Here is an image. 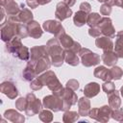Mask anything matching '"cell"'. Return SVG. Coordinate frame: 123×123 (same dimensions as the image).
<instances>
[{"label":"cell","instance_id":"bcb514c9","mask_svg":"<svg viewBox=\"0 0 123 123\" xmlns=\"http://www.w3.org/2000/svg\"><path fill=\"white\" fill-rule=\"evenodd\" d=\"M52 0H37V2H38V5L39 6H43V5H46V4H48V3H50Z\"/></svg>","mask_w":123,"mask_h":123},{"label":"cell","instance_id":"cb8c5ba5","mask_svg":"<svg viewBox=\"0 0 123 123\" xmlns=\"http://www.w3.org/2000/svg\"><path fill=\"white\" fill-rule=\"evenodd\" d=\"M64 62L71 66H77L80 62L77 53L71 49H64Z\"/></svg>","mask_w":123,"mask_h":123},{"label":"cell","instance_id":"e0dca14e","mask_svg":"<svg viewBox=\"0 0 123 123\" xmlns=\"http://www.w3.org/2000/svg\"><path fill=\"white\" fill-rule=\"evenodd\" d=\"M27 28H28L29 37H31L32 38L37 39L43 35V30H42L41 26L38 24V22H37L35 20L30 21L27 24Z\"/></svg>","mask_w":123,"mask_h":123},{"label":"cell","instance_id":"5b68a950","mask_svg":"<svg viewBox=\"0 0 123 123\" xmlns=\"http://www.w3.org/2000/svg\"><path fill=\"white\" fill-rule=\"evenodd\" d=\"M27 99V108L25 110V113L28 116H34L37 113L40 112L42 109V102L37 98V96L33 93L30 92L26 95Z\"/></svg>","mask_w":123,"mask_h":123},{"label":"cell","instance_id":"74e56055","mask_svg":"<svg viewBox=\"0 0 123 123\" xmlns=\"http://www.w3.org/2000/svg\"><path fill=\"white\" fill-rule=\"evenodd\" d=\"M111 116L114 120L123 122V110H121V109H112Z\"/></svg>","mask_w":123,"mask_h":123},{"label":"cell","instance_id":"ab89813d","mask_svg":"<svg viewBox=\"0 0 123 123\" xmlns=\"http://www.w3.org/2000/svg\"><path fill=\"white\" fill-rule=\"evenodd\" d=\"M65 86H66V87H69V88H71V89H73L74 91H76V90L79 88L80 85H79V82H78L77 80H75V79H70L69 81L66 82Z\"/></svg>","mask_w":123,"mask_h":123},{"label":"cell","instance_id":"d4e9b609","mask_svg":"<svg viewBox=\"0 0 123 123\" xmlns=\"http://www.w3.org/2000/svg\"><path fill=\"white\" fill-rule=\"evenodd\" d=\"M87 16H88V13L87 12L79 10L78 12H75V14L73 16V23H74V25L77 26V27L84 26L85 24H86Z\"/></svg>","mask_w":123,"mask_h":123},{"label":"cell","instance_id":"8992f818","mask_svg":"<svg viewBox=\"0 0 123 123\" xmlns=\"http://www.w3.org/2000/svg\"><path fill=\"white\" fill-rule=\"evenodd\" d=\"M111 110L112 109L108 105H105L101 108H93L90 109L88 116L99 122H108L111 117Z\"/></svg>","mask_w":123,"mask_h":123},{"label":"cell","instance_id":"484cf974","mask_svg":"<svg viewBox=\"0 0 123 123\" xmlns=\"http://www.w3.org/2000/svg\"><path fill=\"white\" fill-rule=\"evenodd\" d=\"M120 92L116 89L112 91L111 93L108 94V100H109V106L111 109H119L121 106V99L119 96Z\"/></svg>","mask_w":123,"mask_h":123},{"label":"cell","instance_id":"60d3db41","mask_svg":"<svg viewBox=\"0 0 123 123\" xmlns=\"http://www.w3.org/2000/svg\"><path fill=\"white\" fill-rule=\"evenodd\" d=\"M88 35L92 37H98L100 36H102L101 34V31L100 29L98 28V26H95V27H91L88 29Z\"/></svg>","mask_w":123,"mask_h":123},{"label":"cell","instance_id":"f546056e","mask_svg":"<svg viewBox=\"0 0 123 123\" xmlns=\"http://www.w3.org/2000/svg\"><path fill=\"white\" fill-rule=\"evenodd\" d=\"M80 113L77 111H66L63 113L62 116V121L65 123H71V122H75L79 119L80 117Z\"/></svg>","mask_w":123,"mask_h":123},{"label":"cell","instance_id":"f35d334b","mask_svg":"<svg viewBox=\"0 0 123 123\" xmlns=\"http://www.w3.org/2000/svg\"><path fill=\"white\" fill-rule=\"evenodd\" d=\"M100 13L102 15H105V16H109L111 13V6L106 4V3H103L100 7Z\"/></svg>","mask_w":123,"mask_h":123},{"label":"cell","instance_id":"ffe728a7","mask_svg":"<svg viewBox=\"0 0 123 123\" xmlns=\"http://www.w3.org/2000/svg\"><path fill=\"white\" fill-rule=\"evenodd\" d=\"M93 75L94 77L103 80L104 82L106 81H111V70L109 68H107L104 65H100L97 66L94 71H93Z\"/></svg>","mask_w":123,"mask_h":123},{"label":"cell","instance_id":"f6af8a7d","mask_svg":"<svg viewBox=\"0 0 123 123\" xmlns=\"http://www.w3.org/2000/svg\"><path fill=\"white\" fill-rule=\"evenodd\" d=\"M64 3H66L69 7H72V6H74L75 5V3H76V0H62Z\"/></svg>","mask_w":123,"mask_h":123},{"label":"cell","instance_id":"3957f363","mask_svg":"<svg viewBox=\"0 0 123 123\" xmlns=\"http://www.w3.org/2000/svg\"><path fill=\"white\" fill-rule=\"evenodd\" d=\"M39 79L42 81L44 86H47V87L53 92V94H56L58 96H61L62 92V86L59 79L57 78L56 74L52 70H46L44 73L40 74Z\"/></svg>","mask_w":123,"mask_h":123},{"label":"cell","instance_id":"7a4b0ae2","mask_svg":"<svg viewBox=\"0 0 123 123\" xmlns=\"http://www.w3.org/2000/svg\"><path fill=\"white\" fill-rule=\"evenodd\" d=\"M6 50L21 61L30 60V49L22 44L21 38L17 36L6 42Z\"/></svg>","mask_w":123,"mask_h":123},{"label":"cell","instance_id":"277c9868","mask_svg":"<svg viewBox=\"0 0 123 123\" xmlns=\"http://www.w3.org/2000/svg\"><path fill=\"white\" fill-rule=\"evenodd\" d=\"M79 56L81 58V62L86 67H90L97 65L100 62V56L88 48H81L79 51Z\"/></svg>","mask_w":123,"mask_h":123},{"label":"cell","instance_id":"52a82bcc","mask_svg":"<svg viewBox=\"0 0 123 123\" xmlns=\"http://www.w3.org/2000/svg\"><path fill=\"white\" fill-rule=\"evenodd\" d=\"M42 105L44 108L53 111H60L63 109V99L56 94L47 95L42 99Z\"/></svg>","mask_w":123,"mask_h":123},{"label":"cell","instance_id":"4316f807","mask_svg":"<svg viewBox=\"0 0 123 123\" xmlns=\"http://www.w3.org/2000/svg\"><path fill=\"white\" fill-rule=\"evenodd\" d=\"M115 43H114V52L116 53V55L118 56V58H122L123 59V30L119 31L116 34L115 37Z\"/></svg>","mask_w":123,"mask_h":123},{"label":"cell","instance_id":"4dcf8cb0","mask_svg":"<svg viewBox=\"0 0 123 123\" xmlns=\"http://www.w3.org/2000/svg\"><path fill=\"white\" fill-rule=\"evenodd\" d=\"M101 19H102V16L100 15V13H98V12H89L88 16H87L86 24L89 26V28L95 27L99 24Z\"/></svg>","mask_w":123,"mask_h":123},{"label":"cell","instance_id":"e575fe53","mask_svg":"<svg viewBox=\"0 0 123 123\" xmlns=\"http://www.w3.org/2000/svg\"><path fill=\"white\" fill-rule=\"evenodd\" d=\"M102 89L104 90V92L108 95L110 93H111L112 91L115 90V85L113 82L111 81H106L104 82V84L102 85Z\"/></svg>","mask_w":123,"mask_h":123},{"label":"cell","instance_id":"b9f144b4","mask_svg":"<svg viewBox=\"0 0 123 123\" xmlns=\"http://www.w3.org/2000/svg\"><path fill=\"white\" fill-rule=\"evenodd\" d=\"M79 8H80L81 11H84V12H87V13H89V12H91V6H90V4L87 3V2H83V3H81Z\"/></svg>","mask_w":123,"mask_h":123},{"label":"cell","instance_id":"5bb4252c","mask_svg":"<svg viewBox=\"0 0 123 123\" xmlns=\"http://www.w3.org/2000/svg\"><path fill=\"white\" fill-rule=\"evenodd\" d=\"M0 90L3 94H5L10 99H15L18 96V90L15 85L11 81L3 82L0 86Z\"/></svg>","mask_w":123,"mask_h":123},{"label":"cell","instance_id":"30bf717a","mask_svg":"<svg viewBox=\"0 0 123 123\" xmlns=\"http://www.w3.org/2000/svg\"><path fill=\"white\" fill-rule=\"evenodd\" d=\"M97 26L100 29L102 36H106V37H109L111 38L115 37V29L112 25L111 19L109 16L102 17V19L100 20V22Z\"/></svg>","mask_w":123,"mask_h":123},{"label":"cell","instance_id":"7bdbcfd3","mask_svg":"<svg viewBox=\"0 0 123 123\" xmlns=\"http://www.w3.org/2000/svg\"><path fill=\"white\" fill-rule=\"evenodd\" d=\"M26 3L31 9H36V8H37L39 6L37 0H26Z\"/></svg>","mask_w":123,"mask_h":123},{"label":"cell","instance_id":"2e32d148","mask_svg":"<svg viewBox=\"0 0 123 123\" xmlns=\"http://www.w3.org/2000/svg\"><path fill=\"white\" fill-rule=\"evenodd\" d=\"M95 45L96 47H98L99 49H102L103 51H111V50H113V47H114V44L111 38L106 36H100L96 37Z\"/></svg>","mask_w":123,"mask_h":123},{"label":"cell","instance_id":"d6a6232c","mask_svg":"<svg viewBox=\"0 0 123 123\" xmlns=\"http://www.w3.org/2000/svg\"><path fill=\"white\" fill-rule=\"evenodd\" d=\"M16 36L19 37L20 38H25V37H29L27 24H24V23H19L18 24L17 30H16Z\"/></svg>","mask_w":123,"mask_h":123},{"label":"cell","instance_id":"7c38bea8","mask_svg":"<svg viewBox=\"0 0 123 123\" xmlns=\"http://www.w3.org/2000/svg\"><path fill=\"white\" fill-rule=\"evenodd\" d=\"M27 63L30 64V65H32V66L34 67V69H35L37 75L41 74L42 72L48 70V69L50 68V66L52 65L51 60H50V57H49V56H44V57L40 58L39 60H37V61L36 62H34V63H32V62H28Z\"/></svg>","mask_w":123,"mask_h":123},{"label":"cell","instance_id":"7402d4cb","mask_svg":"<svg viewBox=\"0 0 123 123\" xmlns=\"http://www.w3.org/2000/svg\"><path fill=\"white\" fill-rule=\"evenodd\" d=\"M100 92V85L96 82H90L86 85L84 88V94L87 98H92Z\"/></svg>","mask_w":123,"mask_h":123},{"label":"cell","instance_id":"7dc6e473","mask_svg":"<svg viewBox=\"0 0 123 123\" xmlns=\"http://www.w3.org/2000/svg\"><path fill=\"white\" fill-rule=\"evenodd\" d=\"M115 6H118L123 9V0H115Z\"/></svg>","mask_w":123,"mask_h":123},{"label":"cell","instance_id":"f1b7e54d","mask_svg":"<svg viewBox=\"0 0 123 123\" xmlns=\"http://www.w3.org/2000/svg\"><path fill=\"white\" fill-rule=\"evenodd\" d=\"M58 39L60 40V42H61L62 46L63 47V49H70V48L72 47L74 41H75V40H73V38H72L69 35H67L66 33L62 34Z\"/></svg>","mask_w":123,"mask_h":123},{"label":"cell","instance_id":"681fc988","mask_svg":"<svg viewBox=\"0 0 123 123\" xmlns=\"http://www.w3.org/2000/svg\"><path fill=\"white\" fill-rule=\"evenodd\" d=\"M98 2H101V3H107L108 2V0H97Z\"/></svg>","mask_w":123,"mask_h":123},{"label":"cell","instance_id":"4fadbf2b","mask_svg":"<svg viewBox=\"0 0 123 123\" xmlns=\"http://www.w3.org/2000/svg\"><path fill=\"white\" fill-rule=\"evenodd\" d=\"M44 56H49L47 46L46 45H36L30 49V60L27 62L34 63Z\"/></svg>","mask_w":123,"mask_h":123},{"label":"cell","instance_id":"44dd1931","mask_svg":"<svg viewBox=\"0 0 123 123\" xmlns=\"http://www.w3.org/2000/svg\"><path fill=\"white\" fill-rule=\"evenodd\" d=\"M4 117L12 122H14V123H23L25 121V117L21 113H19L18 111H16L15 110H12V109L5 111Z\"/></svg>","mask_w":123,"mask_h":123},{"label":"cell","instance_id":"83f0119b","mask_svg":"<svg viewBox=\"0 0 123 123\" xmlns=\"http://www.w3.org/2000/svg\"><path fill=\"white\" fill-rule=\"evenodd\" d=\"M36 77H37V73H36L34 67L27 63L26 67L24 68V70L22 72V79L24 81H26V82H31Z\"/></svg>","mask_w":123,"mask_h":123},{"label":"cell","instance_id":"d590c367","mask_svg":"<svg viewBox=\"0 0 123 123\" xmlns=\"http://www.w3.org/2000/svg\"><path fill=\"white\" fill-rule=\"evenodd\" d=\"M43 83H42V81L39 79V77H36L34 80H32L31 82H30V87H31V89H33V90H39V89H41L42 87H43Z\"/></svg>","mask_w":123,"mask_h":123},{"label":"cell","instance_id":"8d00e7d4","mask_svg":"<svg viewBox=\"0 0 123 123\" xmlns=\"http://www.w3.org/2000/svg\"><path fill=\"white\" fill-rule=\"evenodd\" d=\"M14 106H15V109L18 110L19 111H25L26 108H27V99H26V97H20V98H18L15 101Z\"/></svg>","mask_w":123,"mask_h":123},{"label":"cell","instance_id":"6da1fadb","mask_svg":"<svg viewBox=\"0 0 123 123\" xmlns=\"http://www.w3.org/2000/svg\"><path fill=\"white\" fill-rule=\"evenodd\" d=\"M48 55L51 60L52 65L60 67L64 62V49L57 37L49 39L46 43Z\"/></svg>","mask_w":123,"mask_h":123},{"label":"cell","instance_id":"9a60e30c","mask_svg":"<svg viewBox=\"0 0 123 123\" xmlns=\"http://www.w3.org/2000/svg\"><path fill=\"white\" fill-rule=\"evenodd\" d=\"M1 7H3L7 12V15H17L21 10V7L14 0H0Z\"/></svg>","mask_w":123,"mask_h":123},{"label":"cell","instance_id":"ba28073f","mask_svg":"<svg viewBox=\"0 0 123 123\" xmlns=\"http://www.w3.org/2000/svg\"><path fill=\"white\" fill-rule=\"evenodd\" d=\"M42 28L44 31H46L50 34H53L54 37L57 38H59L62 34L65 33L63 26L62 25L61 21H59V20H52V19L46 20L42 23Z\"/></svg>","mask_w":123,"mask_h":123},{"label":"cell","instance_id":"603a6c76","mask_svg":"<svg viewBox=\"0 0 123 123\" xmlns=\"http://www.w3.org/2000/svg\"><path fill=\"white\" fill-rule=\"evenodd\" d=\"M20 7H21V10H20L19 13L17 14V16H18L19 20L21 21V23L28 24V23H29L30 21H32L33 18H34L33 12H32L29 9L25 8V5H24V4H21Z\"/></svg>","mask_w":123,"mask_h":123},{"label":"cell","instance_id":"1f68e13d","mask_svg":"<svg viewBox=\"0 0 123 123\" xmlns=\"http://www.w3.org/2000/svg\"><path fill=\"white\" fill-rule=\"evenodd\" d=\"M39 115V119L43 122H51L53 120V113L51 111H49V109H46V110H41L40 112L38 113Z\"/></svg>","mask_w":123,"mask_h":123},{"label":"cell","instance_id":"8fae6325","mask_svg":"<svg viewBox=\"0 0 123 123\" xmlns=\"http://www.w3.org/2000/svg\"><path fill=\"white\" fill-rule=\"evenodd\" d=\"M72 14H73V12L66 3L62 1L57 4L56 11H55V17L59 21H63V20L69 18Z\"/></svg>","mask_w":123,"mask_h":123},{"label":"cell","instance_id":"ac0fdd59","mask_svg":"<svg viewBox=\"0 0 123 123\" xmlns=\"http://www.w3.org/2000/svg\"><path fill=\"white\" fill-rule=\"evenodd\" d=\"M118 56L116 55V53L113 50L111 51H104L103 54L101 55V60L104 62L105 65L107 66H114L116 65L117 62H118Z\"/></svg>","mask_w":123,"mask_h":123},{"label":"cell","instance_id":"836d02e7","mask_svg":"<svg viewBox=\"0 0 123 123\" xmlns=\"http://www.w3.org/2000/svg\"><path fill=\"white\" fill-rule=\"evenodd\" d=\"M111 80H120L123 77V70L119 67V66H112L111 69Z\"/></svg>","mask_w":123,"mask_h":123},{"label":"cell","instance_id":"c3c4849f","mask_svg":"<svg viewBox=\"0 0 123 123\" xmlns=\"http://www.w3.org/2000/svg\"><path fill=\"white\" fill-rule=\"evenodd\" d=\"M119 92H120V94H121V96L123 97V86H121V88H120V91H119Z\"/></svg>","mask_w":123,"mask_h":123},{"label":"cell","instance_id":"d6986e66","mask_svg":"<svg viewBox=\"0 0 123 123\" xmlns=\"http://www.w3.org/2000/svg\"><path fill=\"white\" fill-rule=\"evenodd\" d=\"M90 108V101L86 96H84L78 100V112L81 116H88Z\"/></svg>","mask_w":123,"mask_h":123},{"label":"cell","instance_id":"9c48e42d","mask_svg":"<svg viewBox=\"0 0 123 123\" xmlns=\"http://www.w3.org/2000/svg\"><path fill=\"white\" fill-rule=\"evenodd\" d=\"M61 97L63 99V111H69L70 107L77 104L78 103V96L77 94L74 92L73 89L69 88V87H63L62 92L61 94Z\"/></svg>","mask_w":123,"mask_h":123},{"label":"cell","instance_id":"ee69618b","mask_svg":"<svg viewBox=\"0 0 123 123\" xmlns=\"http://www.w3.org/2000/svg\"><path fill=\"white\" fill-rule=\"evenodd\" d=\"M81 48H82V47H81V44H80L79 42H77V41H74V43H73V45H72V47H71L70 49H71L72 51H74L75 53L78 54L79 51L81 50Z\"/></svg>","mask_w":123,"mask_h":123}]
</instances>
